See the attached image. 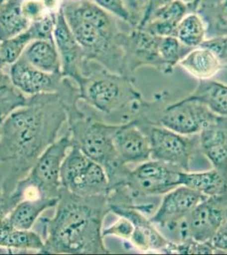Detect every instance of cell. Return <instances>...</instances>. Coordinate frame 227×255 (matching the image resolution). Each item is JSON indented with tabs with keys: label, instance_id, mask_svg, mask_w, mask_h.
Wrapping results in <instances>:
<instances>
[{
	"label": "cell",
	"instance_id": "22",
	"mask_svg": "<svg viewBox=\"0 0 227 255\" xmlns=\"http://www.w3.org/2000/svg\"><path fill=\"white\" fill-rule=\"evenodd\" d=\"M179 185L187 186L207 197L227 192V178L215 168L203 172L181 171Z\"/></svg>",
	"mask_w": 227,
	"mask_h": 255
},
{
	"label": "cell",
	"instance_id": "41",
	"mask_svg": "<svg viewBox=\"0 0 227 255\" xmlns=\"http://www.w3.org/2000/svg\"><path fill=\"white\" fill-rule=\"evenodd\" d=\"M1 128H2V121H0V135H1Z\"/></svg>",
	"mask_w": 227,
	"mask_h": 255
},
{
	"label": "cell",
	"instance_id": "1",
	"mask_svg": "<svg viewBox=\"0 0 227 255\" xmlns=\"http://www.w3.org/2000/svg\"><path fill=\"white\" fill-rule=\"evenodd\" d=\"M67 122L61 92L29 96L26 106L10 113L0 135V191L11 194Z\"/></svg>",
	"mask_w": 227,
	"mask_h": 255
},
{
	"label": "cell",
	"instance_id": "6",
	"mask_svg": "<svg viewBox=\"0 0 227 255\" xmlns=\"http://www.w3.org/2000/svg\"><path fill=\"white\" fill-rule=\"evenodd\" d=\"M182 171L175 166L158 160L150 159L130 169L121 185L110 189L108 194L109 206L135 207L145 197L161 196L179 185V174Z\"/></svg>",
	"mask_w": 227,
	"mask_h": 255
},
{
	"label": "cell",
	"instance_id": "34",
	"mask_svg": "<svg viewBox=\"0 0 227 255\" xmlns=\"http://www.w3.org/2000/svg\"><path fill=\"white\" fill-rule=\"evenodd\" d=\"M21 9L26 19L32 23L40 20L49 12L47 11L43 0H23Z\"/></svg>",
	"mask_w": 227,
	"mask_h": 255
},
{
	"label": "cell",
	"instance_id": "39",
	"mask_svg": "<svg viewBox=\"0 0 227 255\" xmlns=\"http://www.w3.org/2000/svg\"><path fill=\"white\" fill-rule=\"evenodd\" d=\"M47 11L49 13H57L61 7L63 0H43Z\"/></svg>",
	"mask_w": 227,
	"mask_h": 255
},
{
	"label": "cell",
	"instance_id": "28",
	"mask_svg": "<svg viewBox=\"0 0 227 255\" xmlns=\"http://www.w3.org/2000/svg\"><path fill=\"white\" fill-rule=\"evenodd\" d=\"M192 49V48L181 44L175 36L160 38L158 44V51L165 66L166 75H170L173 73L174 68L178 66L179 62Z\"/></svg>",
	"mask_w": 227,
	"mask_h": 255
},
{
	"label": "cell",
	"instance_id": "12",
	"mask_svg": "<svg viewBox=\"0 0 227 255\" xmlns=\"http://www.w3.org/2000/svg\"><path fill=\"white\" fill-rule=\"evenodd\" d=\"M204 104L185 98L162 111L156 125L182 135H196L217 118Z\"/></svg>",
	"mask_w": 227,
	"mask_h": 255
},
{
	"label": "cell",
	"instance_id": "19",
	"mask_svg": "<svg viewBox=\"0 0 227 255\" xmlns=\"http://www.w3.org/2000/svg\"><path fill=\"white\" fill-rule=\"evenodd\" d=\"M192 12L189 2L174 0L152 12L150 17L138 27L159 38L174 36L180 21Z\"/></svg>",
	"mask_w": 227,
	"mask_h": 255
},
{
	"label": "cell",
	"instance_id": "26",
	"mask_svg": "<svg viewBox=\"0 0 227 255\" xmlns=\"http://www.w3.org/2000/svg\"><path fill=\"white\" fill-rule=\"evenodd\" d=\"M22 1L6 0L0 5V42L20 34L30 26L21 9Z\"/></svg>",
	"mask_w": 227,
	"mask_h": 255
},
{
	"label": "cell",
	"instance_id": "2",
	"mask_svg": "<svg viewBox=\"0 0 227 255\" xmlns=\"http://www.w3.org/2000/svg\"><path fill=\"white\" fill-rule=\"evenodd\" d=\"M110 212L106 195L84 197L62 187L54 217L40 220L44 236L42 254H109L102 226Z\"/></svg>",
	"mask_w": 227,
	"mask_h": 255
},
{
	"label": "cell",
	"instance_id": "4",
	"mask_svg": "<svg viewBox=\"0 0 227 255\" xmlns=\"http://www.w3.org/2000/svg\"><path fill=\"white\" fill-rule=\"evenodd\" d=\"M67 111L73 145L104 168L109 190L123 182L130 168L121 162L115 150L114 133L118 125L108 124L97 113L82 112L78 105Z\"/></svg>",
	"mask_w": 227,
	"mask_h": 255
},
{
	"label": "cell",
	"instance_id": "36",
	"mask_svg": "<svg viewBox=\"0 0 227 255\" xmlns=\"http://www.w3.org/2000/svg\"><path fill=\"white\" fill-rule=\"evenodd\" d=\"M201 46L210 49L222 62L223 67H227V36L206 39Z\"/></svg>",
	"mask_w": 227,
	"mask_h": 255
},
{
	"label": "cell",
	"instance_id": "40",
	"mask_svg": "<svg viewBox=\"0 0 227 255\" xmlns=\"http://www.w3.org/2000/svg\"><path fill=\"white\" fill-rule=\"evenodd\" d=\"M6 67V65L4 63H3L2 61H0V69H3L4 67Z\"/></svg>",
	"mask_w": 227,
	"mask_h": 255
},
{
	"label": "cell",
	"instance_id": "44",
	"mask_svg": "<svg viewBox=\"0 0 227 255\" xmlns=\"http://www.w3.org/2000/svg\"></svg>",
	"mask_w": 227,
	"mask_h": 255
},
{
	"label": "cell",
	"instance_id": "30",
	"mask_svg": "<svg viewBox=\"0 0 227 255\" xmlns=\"http://www.w3.org/2000/svg\"><path fill=\"white\" fill-rule=\"evenodd\" d=\"M27 102L28 97L14 87V84L0 88V121L3 122L10 113L26 106Z\"/></svg>",
	"mask_w": 227,
	"mask_h": 255
},
{
	"label": "cell",
	"instance_id": "16",
	"mask_svg": "<svg viewBox=\"0 0 227 255\" xmlns=\"http://www.w3.org/2000/svg\"><path fill=\"white\" fill-rule=\"evenodd\" d=\"M110 211L132 221L134 231L129 242L137 250L142 252L169 253L172 243L161 234L144 211L135 207L118 206H110Z\"/></svg>",
	"mask_w": 227,
	"mask_h": 255
},
{
	"label": "cell",
	"instance_id": "43",
	"mask_svg": "<svg viewBox=\"0 0 227 255\" xmlns=\"http://www.w3.org/2000/svg\"><path fill=\"white\" fill-rule=\"evenodd\" d=\"M71 1H77V0H71Z\"/></svg>",
	"mask_w": 227,
	"mask_h": 255
},
{
	"label": "cell",
	"instance_id": "38",
	"mask_svg": "<svg viewBox=\"0 0 227 255\" xmlns=\"http://www.w3.org/2000/svg\"><path fill=\"white\" fill-rule=\"evenodd\" d=\"M172 1H174V0H148L147 9H146L144 19L142 20L140 25L144 23V21L147 20L148 18L150 17V15H151L154 10L158 9V8H160L162 6L165 5L167 3L172 2ZM140 25H139V26H140ZM137 27H138V26H137Z\"/></svg>",
	"mask_w": 227,
	"mask_h": 255
},
{
	"label": "cell",
	"instance_id": "29",
	"mask_svg": "<svg viewBox=\"0 0 227 255\" xmlns=\"http://www.w3.org/2000/svg\"><path fill=\"white\" fill-rule=\"evenodd\" d=\"M33 40L28 28L13 38L0 42V61L6 66L12 65L23 55L26 47Z\"/></svg>",
	"mask_w": 227,
	"mask_h": 255
},
{
	"label": "cell",
	"instance_id": "35",
	"mask_svg": "<svg viewBox=\"0 0 227 255\" xmlns=\"http://www.w3.org/2000/svg\"><path fill=\"white\" fill-rule=\"evenodd\" d=\"M131 17V27L139 26L147 9L148 0H123Z\"/></svg>",
	"mask_w": 227,
	"mask_h": 255
},
{
	"label": "cell",
	"instance_id": "25",
	"mask_svg": "<svg viewBox=\"0 0 227 255\" xmlns=\"http://www.w3.org/2000/svg\"><path fill=\"white\" fill-rule=\"evenodd\" d=\"M29 63L43 72L61 73V61L55 40L32 41L22 55Z\"/></svg>",
	"mask_w": 227,
	"mask_h": 255
},
{
	"label": "cell",
	"instance_id": "23",
	"mask_svg": "<svg viewBox=\"0 0 227 255\" xmlns=\"http://www.w3.org/2000/svg\"><path fill=\"white\" fill-rule=\"evenodd\" d=\"M58 202L59 198L46 197L23 199L19 202L8 215L9 222L14 229L31 230L43 212L56 207Z\"/></svg>",
	"mask_w": 227,
	"mask_h": 255
},
{
	"label": "cell",
	"instance_id": "3",
	"mask_svg": "<svg viewBox=\"0 0 227 255\" xmlns=\"http://www.w3.org/2000/svg\"><path fill=\"white\" fill-rule=\"evenodd\" d=\"M62 10L87 61L127 76L118 19L91 0H64Z\"/></svg>",
	"mask_w": 227,
	"mask_h": 255
},
{
	"label": "cell",
	"instance_id": "18",
	"mask_svg": "<svg viewBox=\"0 0 227 255\" xmlns=\"http://www.w3.org/2000/svg\"><path fill=\"white\" fill-rule=\"evenodd\" d=\"M201 153L227 178V118L218 116L198 134Z\"/></svg>",
	"mask_w": 227,
	"mask_h": 255
},
{
	"label": "cell",
	"instance_id": "33",
	"mask_svg": "<svg viewBox=\"0 0 227 255\" xmlns=\"http://www.w3.org/2000/svg\"><path fill=\"white\" fill-rule=\"evenodd\" d=\"M119 219L115 223L103 231V237L113 236L123 240H131L134 231V225L132 221L124 216H118Z\"/></svg>",
	"mask_w": 227,
	"mask_h": 255
},
{
	"label": "cell",
	"instance_id": "7",
	"mask_svg": "<svg viewBox=\"0 0 227 255\" xmlns=\"http://www.w3.org/2000/svg\"><path fill=\"white\" fill-rule=\"evenodd\" d=\"M133 119L149 138L151 159L166 162L182 171H190L193 157L200 151L198 134L187 136L175 133L153 124L142 113H138Z\"/></svg>",
	"mask_w": 227,
	"mask_h": 255
},
{
	"label": "cell",
	"instance_id": "37",
	"mask_svg": "<svg viewBox=\"0 0 227 255\" xmlns=\"http://www.w3.org/2000/svg\"><path fill=\"white\" fill-rule=\"evenodd\" d=\"M210 243L216 252H227V219L220 226Z\"/></svg>",
	"mask_w": 227,
	"mask_h": 255
},
{
	"label": "cell",
	"instance_id": "21",
	"mask_svg": "<svg viewBox=\"0 0 227 255\" xmlns=\"http://www.w3.org/2000/svg\"><path fill=\"white\" fill-rule=\"evenodd\" d=\"M204 20L206 39L227 36V0H193Z\"/></svg>",
	"mask_w": 227,
	"mask_h": 255
},
{
	"label": "cell",
	"instance_id": "11",
	"mask_svg": "<svg viewBox=\"0 0 227 255\" xmlns=\"http://www.w3.org/2000/svg\"><path fill=\"white\" fill-rule=\"evenodd\" d=\"M227 219V208L221 197H208L173 230L177 229L181 242L191 238L199 243H210L220 226Z\"/></svg>",
	"mask_w": 227,
	"mask_h": 255
},
{
	"label": "cell",
	"instance_id": "20",
	"mask_svg": "<svg viewBox=\"0 0 227 255\" xmlns=\"http://www.w3.org/2000/svg\"><path fill=\"white\" fill-rule=\"evenodd\" d=\"M178 66L199 81L213 79L224 68L217 56L204 46L192 49Z\"/></svg>",
	"mask_w": 227,
	"mask_h": 255
},
{
	"label": "cell",
	"instance_id": "14",
	"mask_svg": "<svg viewBox=\"0 0 227 255\" xmlns=\"http://www.w3.org/2000/svg\"><path fill=\"white\" fill-rule=\"evenodd\" d=\"M54 40L61 58L62 75L76 83L83 75L89 61H87L82 47L70 28L62 7L56 16Z\"/></svg>",
	"mask_w": 227,
	"mask_h": 255
},
{
	"label": "cell",
	"instance_id": "5",
	"mask_svg": "<svg viewBox=\"0 0 227 255\" xmlns=\"http://www.w3.org/2000/svg\"><path fill=\"white\" fill-rule=\"evenodd\" d=\"M135 79L112 73L90 61L77 82L80 100L92 109L107 115L134 116L141 112L144 101L134 85Z\"/></svg>",
	"mask_w": 227,
	"mask_h": 255
},
{
	"label": "cell",
	"instance_id": "13",
	"mask_svg": "<svg viewBox=\"0 0 227 255\" xmlns=\"http://www.w3.org/2000/svg\"><path fill=\"white\" fill-rule=\"evenodd\" d=\"M207 197L187 186L180 185L164 195L158 209L150 217L156 226L172 231Z\"/></svg>",
	"mask_w": 227,
	"mask_h": 255
},
{
	"label": "cell",
	"instance_id": "9",
	"mask_svg": "<svg viewBox=\"0 0 227 255\" xmlns=\"http://www.w3.org/2000/svg\"><path fill=\"white\" fill-rule=\"evenodd\" d=\"M61 186L74 194L84 197L106 195L109 179L104 168L72 145L64 159L61 170Z\"/></svg>",
	"mask_w": 227,
	"mask_h": 255
},
{
	"label": "cell",
	"instance_id": "42",
	"mask_svg": "<svg viewBox=\"0 0 227 255\" xmlns=\"http://www.w3.org/2000/svg\"><path fill=\"white\" fill-rule=\"evenodd\" d=\"M4 1H6V0H0V5H1V4H2V3L4 2Z\"/></svg>",
	"mask_w": 227,
	"mask_h": 255
},
{
	"label": "cell",
	"instance_id": "10",
	"mask_svg": "<svg viewBox=\"0 0 227 255\" xmlns=\"http://www.w3.org/2000/svg\"><path fill=\"white\" fill-rule=\"evenodd\" d=\"M159 37H156L140 27H130L124 31L121 43L126 62L127 75L135 79L139 68L150 67L166 75V69L158 51Z\"/></svg>",
	"mask_w": 227,
	"mask_h": 255
},
{
	"label": "cell",
	"instance_id": "27",
	"mask_svg": "<svg viewBox=\"0 0 227 255\" xmlns=\"http://www.w3.org/2000/svg\"><path fill=\"white\" fill-rule=\"evenodd\" d=\"M174 36L181 44L192 49L201 46L206 40V28L204 20L196 12L188 13L180 21Z\"/></svg>",
	"mask_w": 227,
	"mask_h": 255
},
{
	"label": "cell",
	"instance_id": "17",
	"mask_svg": "<svg viewBox=\"0 0 227 255\" xmlns=\"http://www.w3.org/2000/svg\"><path fill=\"white\" fill-rule=\"evenodd\" d=\"M114 144L123 164H140L151 159L149 138L134 119L118 125L114 133Z\"/></svg>",
	"mask_w": 227,
	"mask_h": 255
},
{
	"label": "cell",
	"instance_id": "31",
	"mask_svg": "<svg viewBox=\"0 0 227 255\" xmlns=\"http://www.w3.org/2000/svg\"><path fill=\"white\" fill-rule=\"evenodd\" d=\"M57 13H48L40 20H36L30 24L28 29L32 33L33 40L54 41Z\"/></svg>",
	"mask_w": 227,
	"mask_h": 255
},
{
	"label": "cell",
	"instance_id": "24",
	"mask_svg": "<svg viewBox=\"0 0 227 255\" xmlns=\"http://www.w3.org/2000/svg\"><path fill=\"white\" fill-rule=\"evenodd\" d=\"M186 98L200 102L217 116L227 118V84L212 79L199 80Z\"/></svg>",
	"mask_w": 227,
	"mask_h": 255
},
{
	"label": "cell",
	"instance_id": "15",
	"mask_svg": "<svg viewBox=\"0 0 227 255\" xmlns=\"http://www.w3.org/2000/svg\"><path fill=\"white\" fill-rule=\"evenodd\" d=\"M9 77L14 87L25 96L56 93L63 85L62 73H49L33 67L21 55L10 65Z\"/></svg>",
	"mask_w": 227,
	"mask_h": 255
},
{
	"label": "cell",
	"instance_id": "8",
	"mask_svg": "<svg viewBox=\"0 0 227 255\" xmlns=\"http://www.w3.org/2000/svg\"><path fill=\"white\" fill-rule=\"evenodd\" d=\"M72 145V135L68 130L47 148L28 175L20 180L16 187L33 192L39 197L59 198L62 189L61 166Z\"/></svg>",
	"mask_w": 227,
	"mask_h": 255
},
{
	"label": "cell",
	"instance_id": "32",
	"mask_svg": "<svg viewBox=\"0 0 227 255\" xmlns=\"http://www.w3.org/2000/svg\"><path fill=\"white\" fill-rule=\"evenodd\" d=\"M92 2L114 15L119 20L127 23L131 27V17L123 0H91Z\"/></svg>",
	"mask_w": 227,
	"mask_h": 255
}]
</instances>
